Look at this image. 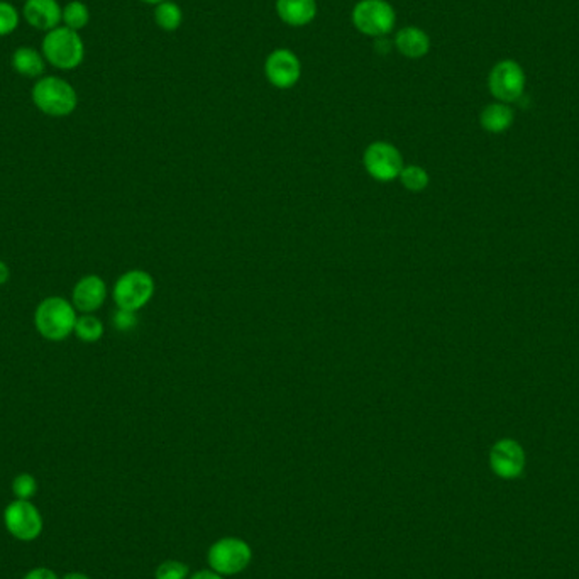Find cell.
<instances>
[{
	"mask_svg": "<svg viewBox=\"0 0 579 579\" xmlns=\"http://www.w3.org/2000/svg\"><path fill=\"white\" fill-rule=\"evenodd\" d=\"M76 308L62 296H50L36 308L35 324L37 333L48 341H63L75 331Z\"/></svg>",
	"mask_w": 579,
	"mask_h": 579,
	"instance_id": "6da1fadb",
	"label": "cell"
},
{
	"mask_svg": "<svg viewBox=\"0 0 579 579\" xmlns=\"http://www.w3.org/2000/svg\"><path fill=\"white\" fill-rule=\"evenodd\" d=\"M43 56L55 68L70 72L84 62L85 45L76 31L58 25L43 39Z\"/></svg>",
	"mask_w": 579,
	"mask_h": 579,
	"instance_id": "7a4b0ae2",
	"label": "cell"
},
{
	"mask_svg": "<svg viewBox=\"0 0 579 579\" xmlns=\"http://www.w3.org/2000/svg\"><path fill=\"white\" fill-rule=\"evenodd\" d=\"M33 102L46 115L65 117L76 109L78 95L74 86L60 76H45L33 86Z\"/></svg>",
	"mask_w": 579,
	"mask_h": 579,
	"instance_id": "3957f363",
	"label": "cell"
},
{
	"mask_svg": "<svg viewBox=\"0 0 579 579\" xmlns=\"http://www.w3.org/2000/svg\"><path fill=\"white\" fill-rule=\"evenodd\" d=\"M253 561L251 545L241 537H222L210 545L207 553L209 569L221 576H235L246 571Z\"/></svg>",
	"mask_w": 579,
	"mask_h": 579,
	"instance_id": "277c9868",
	"label": "cell"
},
{
	"mask_svg": "<svg viewBox=\"0 0 579 579\" xmlns=\"http://www.w3.org/2000/svg\"><path fill=\"white\" fill-rule=\"evenodd\" d=\"M351 19L359 33L371 37H384L396 25L394 5L386 0H359Z\"/></svg>",
	"mask_w": 579,
	"mask_h": 579,
	"instance_id": "5b68a950",
	"label": "cell"
},
{
	"mask_svg": "<svg viewBox=\"0 0 579 579\" xmlns=\"http://www.w3.org/2000/svg\"><path fill=\"white\" fill-rule=\"evenodd\" d=\"M155 294V280L149 273L133 270L124 273L114 286V302L124 310L137 312L145 307Z\"/></svg>",
	"mask_w": 579,
	"mask_h": 579,
	"instance_id": "8992f818",
	"label": "cell"
},
{
	"mask_svg": "<svg viewBox=\"0 0 579 579\" xmlns=\"http://www.w3.org/2000/svg\"><path fill=\"white\" fill-rule=\"evenodd\" d=\"M363 163L366 172L378 182H392L400 176L405 166L402 153L386 141H376L370 145L364 151Z\"/></svg>",
	"mask_w": 579,
	"mask_h": 579,
	"instance_id": "52a82bcc",
	"label": "cell"
},
{
	"mask_svg": "<svg viewBox=\"0 0 579 579\" xmlns=\"http://www.w3.org/2000/svg\"><path fill=\"white\" fill-rule=\"evenodd\" d=\"M4 522L9 534L19 541H35L43 530V518L29 500H15L5 508Z\"/></svg>",
	"mask_w": 579,
	"mask_h": 579,
	"instance_id": "ba28073f",
	"label": "cell"
},
{
	"mask_svg": "<svg viewBox=\"0 0 579 579\" xmlns=\"http://www.w3.org/2000/svg\"><path fill=\"white\" fill-rule=\"evenodd\" d=\"M490 92L502 102H515L524 95L525 74L514 60L496 63L488 78Z\"/></svg>",
	"mask_w": 579,
	"mask_h": 579,
	"instance_id": "9c48e42d",
	"label": "cell"
},
{
	"mask_svg": "<svg viewBox=\"0 0 579 579\" xmlns=\"http://www.w3.org/2000/svg\"><path fill=\"white\" fill-rule=\"evenodd\" d=\"M265 74L273 86L286 90L298 84L302 76V63L294 51L280 48L268 55L265 62Z\"/></svg>",
	"mask_w": 579,
	"mask_h": 579,
	"instance_id": "30bf717a",
	"label": "cell"
},
{
	"mask_svg": "<svg viewBox=\"0 0 579 579\" xmlns=\"http://www.w3.org/2000/svg\"><path fill=\"white\" fill-rule=\"evenodd\" d=\"M490 464L494 474L504 480L518 478L525 468V453L514 439H502L490 453Z\"/></svg>",
	"mask_w": 579,
	"mask_h": 579,
	"instance_id": "8fae6325",
	"label": "cell"
},
{
	"mask_svg": "<svg viewBox=\"0 0 579 579\" xmlns=\"http://www.w3.org/2000/svg\"><path fill=\"white\" fill-rule=\"evenodd\" d=\"M107 298L105 282L97 275H88L82 278L74 288V307L84 314L99 310Z\"/></svg>",
	"mask_w": 579,
	"mask_h": 579,
	"instance_id": "7c38bea8",
	"label": "cell"
},
{
	"mask_svg": "<svg viewBox=\"0 0 579 579\" xmlns=\"http://www.w3.org/2000/svg\"><path fill=\"white\" fill-rule=\"evenodd\" d=\"M63 9L56 0H25L23 14L37 31H53L62 23Z\"/></svg>",
	"mask_w": 579,
	"mask_h": 579,
	"instance_id": "4fadbf2b",
	"label": "cell"
},
{
	"mask_svg": "<svg viewBox=\"0 0 579 579\" xmlns=\"http://www.w3.org/2000/svg\"><path fill=\"white\" fill-rule=\"evenodd\" d=\"M394 46L405 58L419 60L431 50V37L417 25H405L398 29L394 36Z\"/></svg>",
	"mask_w": 579,
	"mask_h": 579,
	"instance_id": "5bb4252c",
	"label": "cell"
},
{
	"mask_svg": "<svg viewBox=\"0 0 579 579\" xmlns=\"http://www.w3.org/2000/svg\"><path fill=\"white\" fill-rule=\"evenodd\" d=\"M276 14L285 25L304 27L317 17L315 0H276Z\"/></svg>",
	"mask_w": 579,
	"mask_h": 579,
	"instance_id": "9a60e30c",
	"label": "cell"
},
{
	"mask_svg": "<svg viewBox=\"0 0 579 579\" xmlns=\"http://www.w3.org/2000/svg\"><path fill=\"white\" fill-rule=\"evenodd\" d=\"M13 68L23 76L36 78L45 72V56L31 46H21L14 51Z\"/></svg>",
	"mask_w": 579,
	"mask_h": 579,
	"instance_id": "2e32d148",
	"label": "cell"
},
{
	"mask_svg": "<svg viewBox=\"0 0 579 579\" xmlns=\"http://www.w3.org/2000/svg\"><path fill=\"white\" fill-rule=\"evenodd\" d=\"M514 123V111L506 104H492L481 112V125L488 133H504Z\"/></svg>",
	"mask_w": 579,
	"mask_h": 579,
	"instance_id": "e0dca14e",
	"label": "cell"
},
{
	"mask_svg": "<svg viewBox=\"0 0 579 579\" xmlns=\"http://www.w3.org/2000/svg\"><path fill=\"white\" fill-rule=\"evenodd\" d=\"M155 21L156 25H160L163 31H176L182 21H184V13L180 9L178 4L170 2V0H165L156 5V11H155Z\"/></svg>",
	"mask_w": 579,
	"mask_h": 579,
	"instance_id": "ac0fdd59",
	"label": "cell"
},
{
	"mask_svg": "<svg viewBox=\"0 0 579 579\" xmlns=\"http://www.w3.org/2000/svg\"><path fill=\"white\" fill-rule=\"evenodd\" d=\"M62 23L72 31H82L90 23V11L84 2L72 0L63 7Z\"/></svg>",
	"mask_w": 579,
	"mask_h": 579,
	"instance_id": "d6986e66",
	"label": "cell"
},
{
	"mask_svg": "<svg viewBox=\"0 0 579 579\" xmlns=\"http://www.w3.org/2000/svg\"><path fill=\"white\" fill-rule=\"evenodd\" d=\"M74 333L84 343H97L104 335V324L97 317L85 314L76 319Z\"/></svg>",
	"mask_w": 579,
	"mask_h": 579,
	"instance_id": "ffe728a7",
	"label": "cell"
},
{
	"mask_svg": "<svg viewBox=\"0 0 579 579\" xmlns=\"http://www.w3.org/2000/svg\"><path fill=\"white\" fill-rule=\"evenodd\" d=\"M398 178H400L402 185L405 186L410 192H422L424 188H427V185H429V175L419 165L404 166V170H402Z\"/></svg>",
	"mask_w": 579,
	"mask_h": 579,
	"instance_id": "44dd1931",
	"label": "cell"
},
{
	"mask_svg": "<svg viewBox=\"0 0 579 579\" xmlns=\"http://www.w3.org/2000/svg\"><path fill=\"white\" fill-rule=\"evenodd\" d=\"M190 571L182 561H165L155 571V579H188Z\"/></svg>",
	"mask_w": 579,
	"mask_h": 579,
	"instance_id": "7402d4cb",
	"label": "cell"
},
{
	"mask_svg": "<svg viewBox=\"0 0 579 579\" xmlns=\"http://www.w3.org/2000/svg\"><path fill=\"white\" fill-rule=\"evenodd\" d=\"M19 25V13L13 4L0 0V36L14 33Z\"/></svg>",
	"mask_w": 579,
	"mask_h": 579,
	"instance_id": "603a6c76",
	"label": "cell"
},
{
	"mask_svg": "<svg viewBox=\"0 0 579 579\" xmlns=\"http://www.w3.org/2000/svg\"><path fill=\"white\" fill-rule=\"evenodd\" d=\"M37 483L35 476L23 473L19 474L13 483V492L17 500H29L31 496L36 494Z\"/></svg>",
	"mask_w": 579,
	"mask_h": 579,
	"instance_id": "cb8c5ba5",
	"label": "cell"
},
{
	"mask_svg": "<svg viewBox=\"0 0 579 579\" xmlns=\"http://www.w3.org/2000/svg\"><path fill=\"white\" fill-rule=\"evenodd\" d=\"M114 325L119 329V331H131L137 325L136 312L133 310H124L119 308L114 315Z\"/></svg>",
	"mask_w": 579,
	"mask_h": 579,
	"instance_id": "d4e9b609",
	"label": "cell"
},
{
	"mask_svg": "<svg viewBox=\"0 0 579 579\" xmlns=\"http://www.w3.org/2000/svg\"><path fill=\"white\" fill-rule=\"evenodd\" d=\"M25 579H58V576L46 567H37L25 574Z\"/></svg>",
	"mask_w": 579,
	"mask_h": 579,
	"instance_id": "484cf974",
	"label": "cell"
},
{
	"mask_svg": "<svg viewBox=\"0 0 579 579\" xmlns=\"http://www.w3.org/2000/svg\"><path fill=\"white\" fill-rule=\"evenodd\" d=\"M188 579H224V576L217 574L215 571L212 569H200L195 574H190Z\"/></svg>",
	"mask_w": 579,
	"mask_h": 579,
	"instance_id": "4316f807",
	"label": "cell"
},
{
	"mask_svg": "<svg viewBox=\"0 0 579 579\" xmlns=\"http://www.w3.org/2000/svg\"><path fill=\"white\" fill-rule=\"evenodd\" d=\"M9 276H11V272H9L7 265L4 261H0V285L5 284L9 280Z\"/></svg>",
	"mask_w": 579,
	"mask_h": 579,
	"instance_id": "83f0119b",
	"label": "cell"
},
{
	"mask_svg": "<svg viewBox=\"0 0 579 579\" xmlns=\"http://www.w3.org/2000/svg\"><path fill=\"white\" fill-rule=\"evenodd\" d=\"M63 579H90L84 573H70V574H66Z\"/></svg>",
	"mask_w": 579,
	"mask_h": 579,
	"instance_id": "f1b7e54d",
	"label": "cell"
},
{
	"mask_svg": "<svg viewBox=\"0 0 579 579\" xmlns=\"http://www.w3.org/2000/svg\"><path fill=\"white\" fill-rule=\"evenodd\" d=\"M141 2L149 4V5H158V4H161V2H165V0H141Z\"/></svg>",
	"mask_w": 579,
	"mask_h": 579,
	"instance_id": "f546056e",
	"label": "cell"
}]
</instances>
